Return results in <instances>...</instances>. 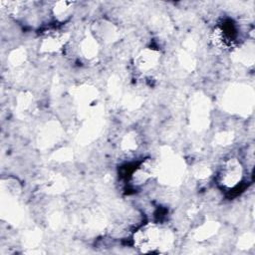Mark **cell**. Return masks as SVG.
I'll use <instances>...</instances> for the list:
<instances>
[{
    "instance_id": "obj_1",
    "label": "cell",
    "mask_w": 255,
    "mask_h": 255,
    "mask_svg": "<svg viewBox=\"0 0 255 255\" xmlns=\"http://www.w3.org/2000/svg\"><path fill=\"white\" fill-rule=\"evenodd\" d=\"M133 241L134 245L143 252H151L162 242L161 230L158 226L148 223L134 233Z\"/></svg>"
},
{
    "instance_id": "obj_2",
    "label": "cell",
    "mask_w": 255,
    "mask_h": 255,
    "mask_svg": "<svg viewBox=\"0 0 255 255\" xmlns=\"http://www.w3.org/2000/svg\"><path fill=\"white\" fill-rule=\"evenodd\" d=\"M243 168L237 158H229L224 161L219 172L218 181L226 188L235 187L242 179Z\"/></svg>"
},
{
    "instance_id": "obj_3",
    "label": "cell",
    "mask_w": 255,
    "mask_h": 255,
    "mask_svg": "<svg viewBox=\"0 0 255 255\" xmlns=\"http://www.w3.org/2000/svg\"><path fill=\"white\" fill-rule=\"evenodd\" d=\"M156 163L151 158H147L142 161L132 172L131 179L133 184L140 185L146 182L156 172Z\"/></svg>"
}]
</instances>
